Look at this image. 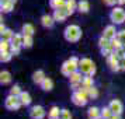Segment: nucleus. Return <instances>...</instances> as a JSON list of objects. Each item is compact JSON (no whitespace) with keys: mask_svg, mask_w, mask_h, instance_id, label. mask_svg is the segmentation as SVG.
<instances>
[{"mask_svg":"<svg viewBox=\"0 0 125 119\" xmlns=\"http://www.w3.org/2000/svg\"><path fill=\"white\" fill-rule=\"evenodd\" d=\"M10 46H11L10 41H3L1 39V42H0V53H1V52H7Z\"/></svg>","mask_w":125,"mask_h":119,"instance_id":"473e14b6","label":"nucleus"},{"mask_svg":"<svg viewBox=\"0 0 125 119\" xmlns=\"http://www.w3.org/2000/svg\"><path fill=\"white\" fill-rule=\"evenodd\" d=\"M69 17V13L66 10V7H62V9H58L53 11V18L55 21H59V23H63L66 18Z\"/></svg>","mask_w":125,"mask_h":119,"instance_id":"1a4fd4ad","label":"nucleus"},{"mask_svg":"<svg viewBox=\"0 0 125 119\" xmlns=\"http://www.w3.org/2000/svg\"><path fill=\"white\" fill-rule=\"evenodd\" d=\"M35 29L32 24H24L23 25V34L24 35H34Z\"/></svg>","mask_w":125,"mask_h":119,"instance_id":"bb28decb","label":"nucleus"},{"mask_svg":"<svg viewBox=\"0 0 125 119\" xmlns=\"http://www.w3.org/2000/svg\"><path fill=\"white\" fill-rule=\"evenodd\" d=\"M117 38H118L122 44H124V42H125V29H121V31H118V32H117Z\"/></svg>","mask_w":125,"mask_h":119,"instance_id":"e433bc0d","label":"nucleus"},{"mask_svg":"<svg viewBox=\"0 0 125 119\" xmlns=\"http://www.w3.org/2000/svg\"><path fill=\"white\" fill-rule=\"evenodd\" d=\"M86 91H87V95H89V98H93V100H94V98H97V97H98V91H97V88L94 87V85H93V87H89V88L86 87Z\"/></svg>","mask_w":125,"mask_h":119,"instance_id":"cd10ccee","label":"nucleus"},{"mask_svg":"<svg viewBox=\"0 0 125 119\" xmlns=\"http://www.w3.org/2000/svg\"><path fill=\"white\" fill-rule=\"evenodd\" d=\"M89 101V95H87V92L83 90H76L72 94V102H73L74 105H77V107H84L86 104Z\"/></svg>","mask_w":125,"mask_h":119,"instance_id":"20e7f679","label":"nucleus"},{"mask_svg":"<svg viewBox=\"0 0 125 119\" xmlns=\"http://www.w3.org/2000/svg\"><path fill=\"white\" fill-rule=\"evenodd\" d=\"M41 24H42L45 28H52L53 24H55V18H53V16H48V14H45V16L41 17Z\"/></svg>","mask_w":125,"mask_h":119,"instance_id":"9b49d317","label":"nucleus"},{"mask_svg":"<svg viewBox=\"0 0 125 119\" xmlns=\"http://www.w3.org/2000/svg\"><path fill=\"white\" fill-rule=\"evenodd\" d=\"M69 79H70V84H77V83H82V80H83V77H82V72H80V70L73 72V73L69 76Z\"/></svg>","mask_w":125,"mask_h":119,"instance_id":"dca6fc26","label":"nucleus"},{"mask_svg":"<svg viewBox=\"0 0 125 119\" xmlns=\"http://www.w3.org/2000/svg\"><path fill=\"white\" fill-rule=\"evenodd\" d=\"M14 4H16L14 0H1V11H4V13L11 11L14 9Z\"/></svg>","mask_w":125,"mask_h":119,"instance_id":"ddd939ff","label":"nucleus"},{"mask_svg":"<svg viewBox=\"0 0 125 119\" xmlns=\"http://www.w3.org/2000/svg\"><path fill=\"white\" fill-rule=\"evenodd\" d=\"M110 109L113 111V113H118V115H121L122 113V111H124V105H122V102L119 101V100H113V101L110 102Z\"/></svg>","mask_w":125,"mask_h":119,"instance_id":"9d476101","label":"nucleus"},{"mask_svg":"<svg viewBox=\"0 0 125 119\" xmlns=\"http://www.w3.org/2000/svg\"><path fill=\"white\" fill-rule=\"evenodd\" d=\"M11 45L16 46V48H21V46H24V35L14 34V37H13V39H11Z\"/></svg>","mask_w":125,"mask_h":119,"instance_id":"2eb2a0df","label":"nucleus"},{"mask_svg":"<svg viewBox=\"0 0 125 119\" xmlns=\"http://www.w3.org/2000/svg\"><path fill=\"white\" fill-rule=\"evenodd\" d=\"M65 7H66V10H68L69 16H72L74 13V10H77V3H76V0H66Z\"/></svg>","mask_w":125,"mask_h":119,"instance_id":"f3484780","label":"nucleus"},{"mask_svg":"<svg viewBox=\"0 0 125 119\" xmlns=\"http://www.w3.org/2000/svg\"><path fill=\"white\" fill-rule=\"evenodd\" d=\"M61 112H62V109H59L58 107H52L48 112V116L49 118H61Z\"/></svg>","mask_w":125,"mask_h":119,"instance_id":"a878e982","label":"nucleus"},{"mask_svg":"<svg viewBox=\"0 0 125 119\" xmlns=\"http://www.w3.org/2000/svg\"><path fill=\"white\" fill-rule=\"evenodd\" d=\"M107 62H108L110 69H111L113 72H119V70H121V67H119V55L115 51L107 57Z\"/></svg>","mask_w":125,"mask_h":119,"instance_id":"0eeeda50","label":"nucleus"},{"mask_svg":"<svg viewBox=\"0 0 125 119\" xmlns=\"http://www.w3.org/2000/svg\"><path fill=\"white\" fill-rule=\"evenodd\" d=\"M40 85H41V88H42L44 91H51L52 88H53V81H52L49 77H45V80H44Z\"/></svg>","mask_w":125,"mask_h":119,"instance_id":"4be33fe9","label":"nucleus"},{"mask_svg":"<svg viewBox=\"0 0 125 119\" xmlns=\"http://www.w3.org/2000/svg\"><path fill=\"white\" fill-rule=\"evenodd\" d=\"M1 34V39L3 41H10L11 42V39H13V37H14V32H13L11 29H4L3 32H0Z\"/></svg>","mask_w":125,"mask_h":119,"instance_id":"393cba45","label":"nucleus"},{"mask_svg":"<svg viewBox=\"0 0 125 119\" xmlns=\"http://www.w3.org/2000/svg\"><path fill=\"white\" fill-rule=\"evenodd\" d=\"M110 20H111L114 24L125 23V11L121 7H115V9H113V11L110 13Z\"/></svg>","mask_w":125,"mask_h":119,"instance_id":"39448f33","label":"nucleus"},{"mask_svg":"<svg viewBox=\"0 0 125 119\" xmlns=\"http://www.w3.org/2000/svg\"><path fill=\"white\" fill-rule=\"evenodd\" d=\"M45 109L41 107V105H34V107L30 109V118L31 119H44L45 118Z\"/></svg>","mask_w":125,"mask_h":119,"instance_id":"6e6552de","label":"nucleus"},{"mask_svg":"<svg viewBox=\"0 0 125 119\" xmlns=\"http://www.w3.org/2000/svg\"><path fill=\"white\" fill-rule=\"evenodd\" d=\"M79 70L84 74L94 76V73H96V66H94V63L91 62V59L83 57V59H80V62H79Z\"/></svg>","mask_w":125,"mask_h":119,"instance_id":"7ed1b4c3","label":"nucleus"},{"mask_svg":"<svg viewBox=\"0 0 125 119\" xmlns=\"http://www.w3.org/2000/svg\"><path fill=\"white\" fill-rule=\"evenodd\" d=\"M124 51H125V42H124Z\"/></svg>","mask_w":125,"mask_h":119,"instance_id":"a18cd8bd","label":"nucleus"},{"mask_svg":"<svg viewBox=\"0 0 125 119\" xmlns=\"http://www.w3.org/2000/svg\"><path fill=\"white\" fill-rule=\"evenodd\" d=\"M113 52H114L113 46L110 45V46H107V48H103V49H101V55H103V56H105V57H108Z\"/></svg>","mask_w":125,"mask_h":119,"instance_id":"f704fd0d","label":"nucleus"},{"mask_svg":"<svg viewBox=\"0 0 125 119\" xmlns=\"http://www.w3.org/2000/svg\"><path fill=\"white\" fill-rule=\"evenodd\" d=\"M0 55H1V56H0V60H1L3 63H6V62H10V60H11V57H13V53H11V51L1 52Z\"/></svg>","mask_w":125,"mask_h":119,"instance_id":"c85d7f7f","label":"nucleus"},{"mask_svg":"<svg viewBox=\"0 0 125 119\" xmlns=\"http://www.w3.org/2000/svg\"><path fill=\"white\" fill-rule=\"evenodd\" d=\"M117 32H118V31H115V27H114V25H108V27H105L104 31H103V37H105L108 39H113V38L117 37Z\"/></svg>","mask_w":125,"mask_h":119,"instance_id":"f8f14e48","label":"nucleus"},{"mask_svg":"<svg viewBox=\"0 0 125 119\" xmlns=\"http://www.w3.org/2000/svg\"><path fill=\"white\" fill-rule=\"evenodd\" d=\"M82 84H83V87H93L94 85V80H93V77H91L90 74H86V77H83V80H82Z\"/></svg>","mask_w":125,"mask_h":119,"instance_id":"b1692460","label":"nucleus"},{"mask_svg":"<svg viewBox=\"0 0 125 119\" xmlns=\"http://www.w3.org/2000/svg\"><path fill=\"white\" fill-rule=\"evenodd\" d=\"M10 94H11V95H16V97L20 95V94H21V88H20V85L18 84L13 85L11 88H10Z\"/></svg>","mask_w":125,"mask_h":119,"instance_id":"72a5a7b5","label":"nucleus"},{"mask_svg":"<svg viewBox=\"0 0 125 119\" xmlns=\"http://www.w3.org/2000/svg\"><path fill=\"white\" fill-rule=\"evenodd\" d=\"M117 3H118V4H121V6H122V4H125V0H117Z\"/></svg>","mask_w":125,"mask_h":119,"instance_id":"37998d69","label":"nucleus"},{"mask_svg":"<svg viewBox=\"0 0 125 119\" xmlns=\"http://www.w3.org/2000/svg\"><path fill=\"white\" fill-rule=\"evenodd\" d=\"M103 1H104L105 6H114V4L117 3V0H103Z\"/></svg>","mask_w":125,"mask_h":119,"instance_id":"ea45409f","label":"nucleus"},{"mask_svg":"<svg viewBox=\"0 0 125 119\" xmlns=\"http://www.w3.org/2000/svg\"><path fill=\"white\" fill-rule=\"evenodd\" d=\"M4 29H6V27H4V25H3V23H1V25H0V32H3V31H4Z\"/></svg>","mask_w":125,"mask_h":119,"instance_id":"79ce46f5","label":"nucleus"},{"mask_svg":"<svg viewBox=\"0 0 125 119\" xmlns=\"http://www.w3.org/2000/svg\"><path fill=\"white\" fill-rule=\"evenodd\" d=\"M119 67H121V70L125 72V55L119 57Z\"/></svg>","mask_w":125,"mask_h":119,"instance_id":"4c0bfd02","label":"nucleus"},{"mask_svg":"<svg viewBox=\"0 0 125 119\" xmlns=\"http://www.w3.org/2000/svg\"><path fill=\"white\" fill-rule=\"evenodd\" d=\"M87 115H89V118H90V119H103L101 118V109H98L97 107L89 108Z\"/></svg>","mask_w":125,"mask_h":119,"instance_id":"4468645a","label":"nucleus"},{"mask_svg":"<svg viewBox=\"0 0 125 119\" xmlns=\"http://www.w3.org/2000/svg\"><path fill=\"white\" fill-rule=\"evenodd\" d=\"M61 119H72V113L69 109H62L61 112Z\"/></svg>","mask_w":125,"mask_h":119,"instance_id":"c9c22d12","label":"nucleus"},{"mask_svg":"<svg viewBox=\"0 0 125 119\" xmlns=\"http://www.w3.org/2000/svg\"><path fill=\"white\" fill-rule=\"evenodd\" d=\"M111 45V39H108V38H105V37H103L98 39V46H100V49H103V48H107V46Z\"/></svg>","mask_w":125,"mask_h":119,"instance_id":"c756f323","label":"nucleus"},{"mask_svg":"<svg viewBox=\"0 0 125 119\" xmlns=\"http://www.w3.org/2000/svg\"><path fill=\"white\" fill-rule=\"evenodd\" d=\"M108 119H122V118H121V115H118V113H113Z\"/></svg>","mask_w":125,"mask_h":119,"instance_id":"a19ab883","label":"nucleus"},{"mask_svg":"<svg viewBox=\"0 0 125 119\" xmlns=\"http://www.w3.org/2000/svg\"><path fill=\"white\" fill-rule=\"evenodd\" d=\"M65 0H49V6L53 9V10H58V9H62L65 7Z\"/></svg>","mask_w":125,"mask_h":119,"instance_id":"5701e85b","label":"nucleus"},{"mask_svg":"<svg viewBox=\"0 0 125 119\" xmlns=\"http://www.w3.org/2000/svg\"><path fill=\"white\" fill-rule=\"evenodd\" d=\"M63 35H65V39L68 41V42H73L74 44V42H79V39L82 38V29H80L79 25L72 24V25L66 27Z\"/></svg>","mask_w":125,"mask_h":119,"instance_id":"f257e3e1","label":"nucleus"},{"mask_svg":"<svg viewBox=\"0 0 125 119\" xmlns=\"http://www.w3.org/2000/svg\"><path fill=\"white\" fill-rule=\"evenodd\" d=\"M18 98H20L21 105H30L31 104V95H30L27 91H21V94L18 95Z\"/></svg>","mask_w":125,"mask_h":119,"instance_id":"412c9836","label":"nucleus"},{"mask_svg":"<svg viewBox=\"0 0 125 119\" xmlns=\"http://www.w3.org/2000/svg\"><path fill=\"white\" fill-rule=\"evenodd\" d=\"M77 10H79L80 13H83V14L89 13V10H90V3H89L87 0H82V1H79V3H77Z\"/></svg>","mask_w":125,"mask_h":119,"instance_id":"6ab92c4d","label":"nucleus"},{"mask_svg":"<svg viewBox=\"0 0 125 119\" xmlns=\"http://www.w3.org/2000/svg\"><path fill=\"white\" fill-rule=\"evenodd\" d=\"M10 51H11L13 55H18L20 53V51H21V48H16V46H10Z\"/></svg>","mask_w":125,"mask_h":119,"instance_id":"58836bf2","label":"nucleus"},{"mask_svg":"<svg viewBox=\"0 0 125 119\" xmlns=\"http://www.w3.org/2000/svg\"><path fill=\"white\" fill-rule=\"evenodd\" d=\"M44 80H45V73H44L42 70H37V72L32 74V81H34L35 84H41Z\"/></svg>","mask_w":125,"mask_h":119,"instance_id":"a211bd4d","label":"nucleus"},{"mask_svg":"<svg viewBox=\"0 0 125 119\" xmlns=\"http://www.w3.org/2000/svg\"><path fill=\"white\" fill-rule=\"evenodd\" d=\"M111 115H113V111L110 109V107H104L101 109V118L103 119H108Z\"/></svg>","mask_w":125,"mask_h":119,"instance_id":"2f4dec72","label":"nucleus"},{"mask_svg":"<svg viewBox=\"0 0 125 119\" xmlns=\"http://www.w3.org/2000/svg\"><path fill=\"white\" fill-rule=\"evenodd\" d=\"M32 42H34L32 35H24V48H31L32 46Z\"/></svg>","mask_w":125,"mask_h":119,"instance_id":"7c9ffc66","label":"nucleus"},{"mask_svg":"<svg viewBox=\"0 0 125 119\" xmlns=\"http://www.w3.org/2000/svg\"><path fill=\"white\" fill-rule=\"evenodd\" d=\"M49 119H61V118H49Z\"/></svg>","mask_w":125,"mask_h":119,"instance_id":"c03bdc74","label":"nucleus"},{"mask_svg":"<svg viewBox=\"0 0 125 119\" xmlns=\"http://www.w3.org/2000/svg\"><path fill=\"white\" fill-rule=\"evenodd\" d=\"M4 107L9 109V111H17L18 108L21 107V102H20V98L16 95H11V94H9L6 98V101H4Z\"/></svg>","mask_w":125,"mask_h":119,"instance_id":"423d86ee","label":"nucleus"},{"mask_svg":"<svg viewBox=\"0 0 125 119\" xmlns=\"http://www.w3.org/2000/svg\"><path fill=\"white\" fill-rule=\"evenodd\" d=\"M79 62H80V60L76 56L70 57L69 60H66V62L62 64V69H61L62 74H63V76H66V77H69L73 72L79 70Z\"/></svg>","mask_w":125,"mask_h":119,"instance_id":"f03ea898","label":"nucleus"},{"mask_svg":"<svg viewBox=\"0 0 125 119\" xmlns=\"http://www.w3.org/2000/svg\"><path fill=\"white\" fill-rule=\"evenodd\" d=\"M0 83L3 85H7V84H10L11 83V74L9 73V72H1L0 73Z\"/></svg>","mask_w":125,"mask_h":119,"instance_id":"aec40b11","label":"nucleus"}]
</instances>
